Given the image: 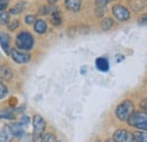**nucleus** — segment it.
Returning <instances> with one entry per match:
<instances>
[{
  "label": "nucleus",
  "mask_w": 147,
  "mask_h": 142,
  "mask_svg": "<svg viewBox=\"0 0 147 142\" xmlns=\"http://www.w3.org/2000/svg\"><path fill=\"white\" fill-rule=\"evenodd\" d=\"M19 27V21L18 20H14L11 23H8V29L9 31H15L16 28Z\"/></svg>",
  "instance_id": "25"
},
{
  "label": "nucleus",
  "mask_w": 147,
  "mask_h": 142,
  "mask_svg": "<svg viewBox=\"0 0 147 142\" xmlns=\"http://www.w3.org/2000/svg\"><path fill=\"white\" fill-rule=\"evenodd\" d=\"M55 142H62V141H55Z\"/></svg>",
  "instance_id": "30"
},
{
  "label": "nucleus",
  "mask_w": 147,
  "mask_h": 142,
  "mask_svg": "<svg viewBox=\"0 0 147 142\" xmlns=\"http://www.w3.org/2000/svg\"><path fill=\"white\" fill-rule=\"evenodd\" d=\"M10 42H11L10 36L7 33H5V32L0 33V45L3 49V51L6 52V54L10 53Z\"/></svg>",
  "instance_id": "10"
},
{
  "label": "nucleus",
  "mask_w": 147,
  "mask_h": 142,
  "mask_svg": "<svg viewBox=\"0 0 147 142\" xmlns=\"http://www.w3.org/2000/svg\"><path fill=\"white\" fill-rule=\"evenodd\" d=\"M95 67L96 69L101 72H108L110 69V64H109V60L107 58H97L95 60Z\"/></svg>",
  "instance_id": "11"
},
{
  "label": "nucleus",
  "mask_w": 147,
  "mask_h": 142,
  "mask_svg": "<svg viewBox=\"0 0 147 142\" xmlns=\"http://www.w3.org/2000/svg\"><path fill=\"white\" fill-rule=\"evenodd\" d=\"M65 6L69 11L77 13L80 10L82 0H65Z\"/></svg>",
  "instance_id": "12"
},
{
  "label": "nucleus",
  "mask_w": 147,
  "mask_h": 142,
  "mask_svg": "<svg viewBox=\"0 0 147 142\" xmlns=\"http://www.w3.org/2000/svg\"><path fill=\"white\" fill-rule=\"evenodd\" d=\"M13 77H14L13 70L9 66L0 64V79H2L5 81H10L13 79Z\"/></svg>",
  "instance_id": "8"
},
{
  "label": "nucleus",
  "mask_w": 147,
  "mask_h": 142,
  "mask_svg": "<svg viewBox=\"0 0 147 142\" xmlns=\"http://www.w3.org/2000/svg\"><path fill=\"white\" fill-rule=\"evenodd\" d=\"M111 1H113V0H96L97 8H102V9H104L105 6H107L109 2H111Z\"/></svg>",
  "instance_id": "24"
},
{
  "label": "nucleus",
  "mask_w": 147,
  "mask_h": 142,
  "mask_svg": "<svg viewBox=\"0 0 147 142\" xmlns=\"http://www.w3.org/2000/svg\"><path fill=\"white\" fill-rule=\"evenodd\" d=\"M140 107H143V111H144V112H146V108H147L146 98H144V99H143V103H140Z\"/></svg>",
  "instance_id": "27"
},
{
  "label": "nucleus",
  "mask_w": 147,
  "mask_h": 142,
  "mask_svg": "<svg viewBox=\"0 0 147 142\" xmlns=\"http://www.w3.org/2000/svg\"><path fill=\"white\" fill-rule=\"evenodd\" d=\"M38 139H40L41 142H55L57 141L55 135L53 133H43Z\"/></svg>",
  "instance_id": "19"
},
{
  "label": "nucleus",
  "mask_w": 147,
  "mask_h": 142,
  "mask_svg": "<svg viewBox=\"0 0 147 142\" xmlns=\"http://www.w3.org/2000/svg\"><path fill=\"white\" fill-rule=\"evenodd\" d=\"M34 37L27 31H22L16 36V46L20 51H30L34 46Z\"/></svg>",
  "instance_id": "1"
},
{
  "label": "nucleus",
  "mask_w": 147,
  "mask_h": 142,
  "mask_svg": "<svg viewBox=\"0 0 147 142\" xmlns=\"http://www.w3.org/2000/svg\"><path fill=\"white\" fill-rule=\"evenodd\" d=\"M9 19H10V15L8 11H0V25H8L9 23Z\"/></svg>",
  "instance_id": "20"
},
{
  "label": "nucleus",
  "mask_w": 147,
  "mask_h": 142,
  "mask_svg": "<svg viewBox=\"0 0 147 142\" xmlns=\"http://www.w3.org/2000/svg\"><path fill=\"white\" fill-rule=\"evenodd\" d=\"M113 24H114V21H113L112 18L105 17L101 20L100 26H101V29H102V31H109V29H111V28L113 27Z\"/></svg>",
  "instance_id": "16"
},
{
  "label": "nucleus",
  "mask_w": 147,
  "mask_h": 142,
  "mask_svg": "<svg viewBox=\"0 0 147 142\" xmlns=\"http://www.w3.org/2000/svg\"><path fill=\"white\" fill-rule=\"evenodd\" d=\"M134 140L135 142H147V134L146 131H138V132H134Z\"/></svg>",
  "instance_id": "17"
},
{
  "label": "nucleus",
  "mask_w": 147,
  "mask_h": 142,
  "mask_svg": "<svg viewBox=\"0 0 147 142\" xmlns=\"http://www.w3.org/2000/svg\"><path fill=\"white\" fill-rule=\"evenodd\" d=\"M47 127L45 120L40 116V115H34L33 116V137L34 138H40Z\"/></svg>",
  "instance_id": "4"
},
{
  "label": "nucleus",
  "mask_w": 147,
  "mask_h": 142,
  "mask_svg": "<svg viewBox=\"0 0 147 142\" xmlns=\"http://www.w3.org/2000/svg\"><path fill=\"white\" fill-rule=\"evenodd\" d=\"M9 54L11 55V59L18 64H25V63H28L31 61V54L25 52V51H20L17 49H11Z\"/></svg>",
  "instance_id": "7"
},
{
  "label": "nucleus",
  "mask_w": 147,
  "mask_h": 142,
  "mask_svg": "<svg viewBox=\"0 0 147 142\" xmlns=\"http://www.w3.org/2000/svg\"><path fill=\"white\" fill-rule=\"evenodd\" d=\"M9 3V0H0V11H2Z\"/></svg>",
  "instance_id": "26"
},
{
  "label": "nucleus",
  "mask_w": 147,
  "mask_h": 142,
  "mask_svg": "<svg viewBox=\"0 0 147 142\" xmlns=\"http://www.w3.org/2000/svg\"><path fill=\"white\" fill-rule=\"evenodd\" d=\"M48 29V24L44 19H36L34 23V31L37 34H44Z\"/></svg>",
  "instance_id": "13"
},
{
  "label": "nucleus",
  "mask_w": 147,
  "mask_h": 142,
  "mask_svg": "<svg viewBox=\"0 0 147 142\" xmlns=\"http://www.w3.org/2000/svg\"><path fill=\"white\" fill-rule=\"evenodd\" d=\"M13 138L14 137L9 130V126H5L0 130V142H10Z\"/></svg>",
  "instance_id": "14"
},
{
  "label": "nucleus",
  "mask_w": 147,
  "mask_h": 142,
  "mask_svg": "<svg viewBox=\"0 0 147 142\" xmlns=\"http://www.w3.org/2000/svg\"><path fill=\"white\" fill-rule=\"evenodd\" d=\"M36 21V17L34 15H27L25 17V23L28 25H34V23Z\"/></svg>",
  "instance_id": "23"
},
{
  "label": "nucleus",
  "mask_w": 147,
  "mask_h": 142,
  "mask_svg": "<svg viewBox=\"0 0 147 142\" xmlns=\"http://www.w3.org/2000/svg\"><path fill=\"white\" fill-rule=\"evenodd\" d=\"M7 95H8V88H7V86L2 81H0V99H3Z\"/></svg>",
  "instance_id": "22"
},
{
  "label": "nucleus",
  "mask_w": 147,
  "mask_h": 142,
  "mask_svg": "<svg viewBox=\"0 0 147 142\" xmlns=\"http://www.w3.org/2000/svg\"><path fill=\"white\" fill-rule=\"evenodd\" d=\"M112 13H113L114 18L117 20H119V21H127V20L130 19V11H129L125 6H122V5H115V6H113Z\"/></svg>",
  "instance_id": "6"
},
{
  "label": "nucleus",
  "mask_w": 147,
  "mask_h": 142,
  "mask_svg": "<svg viewBox=\"0 0 147 142\" xmlns=\"http://www.w3.org/2000/svg\"><path fill=\"white\" fill-rule=\"evenodd\" d=\"M0 120H14V114H11L10 112L0 109Z\"/></svg>",
  "instance_id": "21"
},
{
  "label": "nucleus",
  "mask_w": 147,
  "mask_h": 142,
  "mask_svg": "<svg viewBox=\"0 0 147 142\" xmlns=\"http://www.w3.org/2000/svg\"><path fill=\"white\" fill-rule=\"evenodd\" d=\"M105 142H114V141H113V140H107Z\"/></svg>",
  "instance_id": "29"
},
{
  "label": "nucleus",
  "mask_w": 147,
  "mask_h": 142,
  "mask_svg": "<svg viewBox=\"0 0 147 142\" xmlns=\"http://www.w3.org/2000/svg\"><path fill=\"white\" fill-rule=\"evenodd\" d=\"M51 21L55 26H59L61 24V14L59 13L58 9H55V11L51 14Z\"/></svg>",
  "instance_id": "18"
},
{
  "label": "nucleus",
  "mask_w": 147,
  "mask_h": 142,
  "mask_svg": "<svg viewBox=\"0 0 147 142\" xmlns=\"http://www.w3.org/2000/svg\"><path fill=\"white\" fill-rule=\"evenodd\" d=\"M96 142H102V141H96Z\"/></svg>",
  "instance_id": "31"
},
{
  "label": "nucleus",
  "mask_w": 147,
  "mask_h": 142,
  "mask_svg": "<svg viewBox=\"0 0 147 142\" xmlns=\"http://www.w3.org/2000/svg\"><path fill=\"white\" fill-rule=\"evenodd\" d=\"M24 126H25V124H23V123H15V124L9 125V130H10L13 137H15V138L25 137Z\"/></svg>",
  "instance_id": "9"
},
{
  "label": "nucleus",
  "mask_w": 147,
  "mask_h": 142,
  "mask_svg": "<svg viewBox=\"0 0 147 142\" xmlns=\"http://www.w3.org/2000/svg\"><path fill=\"white\" fill-rule=\"evenodd\" d=\"M25 7H26V3L25 2H18L13 8H10V10L8 13H9V15H18V14L24 11Z\"/></svg>",
  "instance_id": "15"
},
{
  "label": "nucleus",
  "mask_w": 147,
  "mask_h": 142,
  "mask_svg": "<svg viewBox=\"0 0 147 142\" xmlns=\"http://www.w3.org/2000/svg\"><path fill=\"white\" fill-rule=\"evenodd\" d=\"M128 124L132 127H136L138 130H143L146 131L147 130V114L144 111H137L134 112L127 120Z\"/></svg>",
  "instance_id": "2"
},
{
  "label": "nucleus",
  "mask_w": 147,
  "mask_h": 142,
  "mask_svg": "<svg viewBox=\"0 0 147 142\" xmlns=\"http://www.w3.org/2000/svg\"><path fill=\"white\" fill-rule=\"evenodd\" d=\"M48 1H49V2L51 3V5H53V3H55V2L58 1V0H48Z\"/></svg>",
  "instance_id": "28"
},
{
  "label": "nucleus",
  "mask_w": 147,
  "mask_h": 142,
  "mask_svg": "<svg viewBox=\"0 0 147 142\" xmlns=\"http://www.w3.org/2000/svg\"><path fill=\"white\" fill-rule=\"evenodd\" d=\"M112 140L114 142H135L132 132L125 129H119L114 131Z\"/></svg>",
  "instance_id": "5"
},
{
  "label": "nucleus",
  "mask_w": 147,
  "mask_h": 142,
  "mask_svg": "<svg viewBox=\"0 0 147 142\" xmlns=\"http://www.w3.org/2000/svg\"><path fill=\"white\" fill-rule=\"evenodd\" d=\"M135 112V105L131 100H123L115 109V116L120 121H127L128 117Z\"/></svg>",
  "instance_id": "3"
}]
</instances>
